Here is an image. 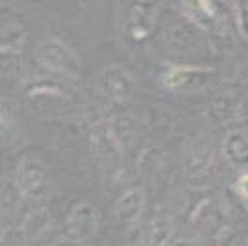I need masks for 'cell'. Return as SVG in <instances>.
<instances>
[{"label": "cell", "instance_id": "cell-11", "mask_svg": "<svg viewBox=\"0 0 248 246\" xmlns=\"http://www.w3.org/2000/svg\"><path fill=\"white\" fill-rule=\"evenodd\" d=\"M237 189H239V195L248 200V174H243L239 178Z\"/></svg>", "mask_w": 248, "mask_h": 246}, {"label": "cell", "instance_id": "cell-5", "mask_svg": "<svg viewBox=\"0 0 248 246\" xmlns=\"http://www.w3.org/2000/svg\"><path fill=\"white\" fill-rule=\"evenodd\" d=\"M154 4H135L128 15V31L137 39H145L154 22Z\"/></svg>", "mask_w": 248, "mask_h": 246}, {"label": "cell", "instance_id": "cell-3", "mask_svg": "<svg viewBox=\"0 0 248 246\" xmlns=\"http://www.w3.org/2000/svg\"><path fill=\"white\" fill-rule=\"evenodd\" d=\"M65 233L71 241H85L94 233V211L89 205H78L67 218Z\"/></svg>", "mask_w": 248, "mask_h": 246}, {"label": "cell", "instance_id": "cell-6", "mask_svg": "<svg viewBox=\"0 0 248 246\" xmlns=\"http://www.w3.org/2000/svg\"><path fill=\"white\" fill-rule=\"evenodd\" d=\"M102 87L106 92H109V96L113 98H126L132 92V82L130 76L119 67H111L102 74Z\"/></svg>", "mask_w": 248, "mask_h": 246}, {"label": "cell", "instance_id": "cell-10", "mask_svg": "<svg viewBox=\"0 0 248 246\" xmlns=\"http://www.w3.org/2000/svg\"><path fill=\"white\" fill-rule=\"evenodd\" d=\"M24 31L19 26H6L2 30V52H15L22 46Z\"/></svg>", "mask_w": 248, "mask_h": 246}, {"label": "cell", "instance_id": "cell-2", "mask_svg": "<svg viewBox=\"0 0 248 246\" xmlns=\"http://www.w3.org/2000/svg\"><path fill=\"white\" fill-rule=\"evenodd\" d=\"M93 143L100 163L109 172H117L119 167H121V161H123V155H121V148H119L111 132L106 130V128H98L93 135Z\"/></svg>", "mask_w": 248, "mask_h": 246}, {"label": "cell", "instance_id": "cell-1", "mask_svg": "<svg viewBox=\"0 0 248 246\" xmlns=\"http://www.w3.org/2000/svg\"><path fill=\"white\" fill-rule=\"evenodd\" d=\"M39 60L46 67L65 74H76V60L71 50L58 39H48L39 46Z\"/></svg>", "mask_w": 248, "mask_h": 246}, {"label": "cell", "instance_id": "cell-9", "mask_svg": "<svg viewBox=\"0 0 248 246\" xmlns=\"http://www.w3.org/2000/svg\"><path fill=\"white\" fill-rule=\"evenodd\" d=\"M226 155L235 167H245L248 165V139L241 134L230 135L226 143Z\"/></svg>", "mask_w": 248, "mask_h": 246}, {"label": "cell", "instance_id": "cell-7", "mask_svg": "<svg viewBox=\"0 0 248 246\" xmlns=\"http://www.w3.org/2000/svg\"><path fill=\"white\" fill-rule=\"evenodd\" d=\"M145 205V198L141 195V191H128L126 195L117 202V216L123 222H134L137 216L141 215Z\"/></svg>", "mask_w": 248, "mask_h": 246}, {"label": "cell", "instance_id": "cell-4", "mask_svg": "<svg viewBox=\"0 0 248 246\" xmlns=\"http://www.w3.org/2000/svg\"><path fill=\"white\" fill-rule=\"evenodd\" d=\"M19 185L24 196L37 198L45 189V170L35 159H22L19 167Z\"/></svg>", "mask_w": 248, "mask_h": 246}, {"label": "cell", "instance_id": "cell-8", "mask_svg": "<svg viewBox=\"0 0 248 246\" xmlns=\"http://www.w3.org/2000/svg\"><path fill=\"white\" fill-rule=\"evenodd\" d=\"M202 71L197 69H170L165 74V85L169 89H186V87H193L197 85V80L200 78Z\"/></svg>", "mask_w": 248, "mask_h": 246}]
</instances>
